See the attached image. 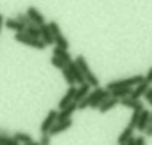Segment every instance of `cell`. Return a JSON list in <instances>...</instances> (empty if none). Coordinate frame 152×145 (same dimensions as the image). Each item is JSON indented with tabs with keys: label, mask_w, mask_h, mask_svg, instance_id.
Wrapping results in <instances>:
<instances>
[{
	"label": "cell",
	"mask_w": 152,
	"mask_h": 145,
	"mask_svg": "<svg viewBox=\"0 0 152 145\" xmlns=\"http://www.w3.org/2000/svg\"><path fill=\"white\" fill-rule=\"evenodd\" d=\"M148 115H150V111L145 109V108L140 111V115H138V122H136V129H138L140 133H143L145 127L148 125Z\"/></svg>",
	"instance_id": "4fadbf2b"
},
{
	"label": "cell",
	"mask_w": 152,
	"mask_h": 145,
	"mask_svg": "<svg viewBox=\"0 0 152 145\" xmlns=\"http://www.w3.org/2000/svg\"><path fill=\"white\" fill-rule=\"evenodd\" d=\"M4 22H6V16L0 15V32H2V27H4Z\"/></svg>",
	"instance_id": "83f0119b"
},
{
	"label": "cell",
	"mask_w": 152,
	"mask_h": 145,
	"mask_svg": "<svg viewBox=\"0 0 152 145\" xmlns=\"http://www.w3.org/2000/svg\"><path fill=\"white\" fill-rule=\"evenodd\" d=\"M143 133H145V136H152V124H148V125L145 127V131H143Z\"/></svg>",
	"instance_id": "484cf974"
},
{
	"label": "cell",
	"mask_w": 152,
	"mask_h": 145,
	"mask_svg": "<svg viewBox=\"0 0 152 145\" xmlns=\"http://www.w3.org/2000/svg\"><path fill=\"white\" fill-rule=\"evenodd\" d=\"M77 111V104L75 102H72V104H68L66 108H63V109H57V122H64V120H70L72 116H73V113Z\"/></svg>",
	"instance_id": "52a82bcc"
},
{
	"label": "cell",
	"mask_w": 152,
	"mask_h": 145,
	"mask_svg": "<svg viewBox=\"0 0 152 145\" xmlns=\"http://www.w3.org/2000/svg\"><path fill=\"white\" fill-rule=\"evenodd\" d=\"M39 40H41L47 47L54 45V36H52V32H50V29H48V25H47V23L39 27Z\"/></svg>",
	"instance_id": "7c38bea8"
},
{
	"label": "cell",
	"mask_w": 152,
	"mask_h": 145,
	"mask_svg": "<svg viewBox=\"0 0 152 145\" xmlns=\"http://www.w3.org/2000/svg\"><path fill=\"white\" fill-rule=\"evenodd\" d=\"M118 104H120V100L109 95V97H107V99H106V100H104V102H102V104H100L99 108H97V109H99V111H100V113L104 115V113H107V111H111V109H113L115 106H118Z\"/></svg>",
	"instance_id": "9a60e30c"
},
{
	"label": "cell",
	"mask_w": 152,
	"mask_h": 145,
	"mask_svg": "<svg viewBox=\"0 0 152 145\" xmlns=\"http://www.w3.org/2000/svg\"><path fill=\"white\" fill-rule=\"evenodd\" d=\"M15 41L22 43V45H27V47H32V48H38V50H43V48H47V45H45L41 40L31 38V36H27L25 32H15Z\"/></svg>",
	"instance_id": "277c9868"
},
{
	"label": "cell",
	"mask_w": 152,
	"mask_h": 145,
	"mask_svg": "<svg viewBox=\"0 0 152 145\" xmlns=\"http://www.w3.org/2000/svg\"><path fill=\"white\" fill-rule=\"evenodd\" d=\"M15 20H18L23 27H29V25H31V20L27 18V15H25V13H18V15L15 16Z\"/></svg>",
	"instance_id": "603a6c76"
},
{
	"label": "cell",
	"mask_w": 152,
	"mask_h": 145,
	"mask_svg": "<svg viewBox=\"0 0 152 145\" xmlns=\"http://www.w3.org/2000/svg\"><path fill=\"white\" fill-rule=\"evenodd\" d=\"M148 104H150V106H152V99H150V100H148Z\"/></svg>",
	"instance_id": "4dcf8cb0"
},
{
	"label": "cell",
	"mask_w": 152,
	"mask_h": 145,
	"mask_svg": "<svg viewBox=\"0 0 152 145\" xmlns=\"http://www.w3.org/2000/svg\"><path fill=\"white\" fill-rule=\"evenodd\" d=\"M143 81H145L147 84H150V83H152V66L148 68V72H147V74H145V77H143Z\"/></svg>",
	"instance_id": "d4e9b609"
},
{
	"label": "cell",
	"mask_w": 152,
	"mask_h": 145,
	"mask_svg": "<svg viewBox=\"0 0 152 145\" xmlns=\"http://www.w3.org/2000/svg\"><path fill=\"white\" fill-rule=\"evenodd\" d=\"M66 68L70 70V74H72V77H73V81H75V84H84L86 81H84V77H83V74H81V70H79V66L75 64V61L72 59L70 63H66Z\"/></svg>",
	"instance_id": "9c48e42d"
},
{
	"label": "cell",
	"mask_w": 152,
	"mask_h": 145,
	"mask_svg": "<svg viewBox=\"0 0 152 145\" xmlns=\"http://www.w3.org/2000/svg\"><path fill=\"white\" fill-rule=\"evenodd\" d=\"M52 56L57 57V59H61L63 63H70L72 61V56L68 54V50H63V48H57V47L52 48Z\"/></svg>",
	"instance_id": "ac0fdd59"
},
{
	"label": "cell",
	"mask_w": 152,
	"mask_h": 145,
	"mask_svg": "<svg viewBox=\"0 0 152 145\" xmlns=\"http://www.w3.org/2000/svg\"><path fill=\"white\" fill-rule=\"evenodd\" d=\"M16 141H18V145H22V143H29V141H32L34 138L29 134V133H22V131H18V133H13L11 134Z\"/></svg>",
	"instance_id": "d6986e66"
},
{
	"label": "cell",
	"mask_w": 152,
	"mask_h": 145,
	"mask_svg": "<svg viewBox=\"0 0 152 145\" xmlns=\"http://www.w3.org/2000/svg\"><path fill=\"white\" fill-rule=\"evenodd\" d=\"M73 61H75V64L79 66L81 74H83V77H84V81H86V84H90L91 88H97V86H99V77L93 74V70L90 68L86 57H84V56H77Z\"/></svg>",
	"instance_id": "7a4b0ae2"
},
{
	"label": "cell",
	"mask_w": 152,
	"mask_h": 145,
	"mask_svg": "<svg viewBox=\"0 0 152 145\" xmlns=\"http://www.w3.org/2000/svg\"><path fill=\"white\" fill-rule=\"evenodd\" d=\"M75 90H77V86H68V90L64 92V95L59 99V104H57V108H59V109H63V108H66L68 104H72V102H73Z\"/></svg>",
	"instance_id": "30bf717a"
},
{
	"label": "cell",
	"mask_w": 152,
	"mask_h": 145,
	"mask_svg": "<svg viewBox=\"0 0 152 145\" xmlns=\"http://www.w3.org/2000/svg\"><path fill=\"white\" fill-rule=\"evenodd\" d=\"M61 72H63V77H64V81H66V84H68V86H75V81H73V77H72V74H70V70H68V68L64 66V68H63Z\"/></svg>",
	"instance_id": "7402d4cb"
},
{
	"label": "cell",
	"mask_w": 152,
	"mask_h": 145,
	"mask_svg": "<svg viewBox=\"0 0 152 145\" xmlns=\"http://www.w3.org/2000/svg\"><path fill=\"white\" fill-rule=\"evenodd\" d=\"M73 125V122H72V118L70 120H64V122H56L52 127H50V131H48V136L52 138V136H56V134H61V133H64V131H68L70 127Z\"/></svg>",
	"instance_id": "ba28073f"
},
{
	"label": "cell",
	"mask_w": 152,
	"mask_h": 145,
	"mask_svg": "<svg viewBox=\"0 0 152 145\" xmlns=\"http://www.w3.org/2000/svg\"><path fill=\"white\" fill-rule=\"evenodd\" d=\"M90 90H91V86L90 84H81V86H77V90H75V97H73V102L75 104H79L81 100H84L86 99V95L90 93Z\"/></svg>",
	"instance_id": "5bb4252c"
},
{
	"label": "cell",
	"mask_w": 152,
	"mask_h": 145,
	"mask_svg": "<svg viewBox=\"0 0 152 145\" xmlns=\"http://www.w3.org/2000/svg\"><path fill=\"white\" fill-rule=\"evenodd\" d=\"M56 122H57V109H50V111L47 113V116L43 118L41 125H39V131H41V134H48L50 127H52Z\"/></svg>",
	"instance_id": "8992f818"
},
{
	"label": "cell",
	"mask_w": 152,
	"mask_h": 145,
	"mask_svg": "<svg viewBox=\"0 0 152 145\" xmlns=\"http://www.w3.org/2000/svg\"><path fill=\"white\" fill-rule=\"evenodd\" d=\"M148 88H150V84H147V83L143 81V83H140L138 86H134V88H132V92H131V97L140 100L141 97H145V93H147V90H148Z\"/></svg>",
	"instance_id": "2e32d148"
},
{
	"label": "cell",
	"mask_w": 152,
	"mask_h": 145,
	"mask_svg": "<svg viewBox=\"0 0 152 145\" xmlns=\"http://www.w3.org/2000/svg\"><path fill=\"white\" fill-rule=\"evenodd\" d=\"M25 15H27V18L31 20V23H34V25H38V27H41V25L47 23L45 16L41 15V11H39L36 6H29L27 11H25Z\"/></svg>",
	"instance_id": "5b68a950"
},
{
	"label": "cell",
	"mask_w": 152,
	"mask_h": 145,
	"mask_svg": "<svg viewBox=\"0 0 152 145\" xmlns=\"http://www.w3.org/2000/svg\"><path fill=\"white\" fill-rule=\"evenodd\" d=\"M107 97H109V92H107L106 88H100V86L91 88L90 93L86 95V99L77 104V109H86V108H95V109H97Z\"/></svg>",
	"instance_id": "6da1fadb"
},
{
	"label": "cell",
	"mask_w": 152,
	"mask_h": 145,
	"mask_svg": "<svg viewBox=\"0 0 152 145\" xmlns=\"http://www.w3.org/2000/svg\"><path fill=\"white\" fill-rule=\"evenodd\" d=\"M140 83H143V75H131V77H124V79H116V81L107 83L106 90L113 92V90H120V88H134Z\"/></svg>",
	"instance_id": "3957f363"
},
{
	"label": "cell",
	"mask_w": 152,
	"mask_h": 145,
	"mask_svg": "<svg viewBox=\"0 0 152 145\" xmlns=\"http://www.w3.org/2000/svg\"><path fill=\"white\" fill-rule=\"evenodd\" d=\"M50 63H52V66H54V68H57V70H63V68L66 66V63H63L61 59H57V57H54V56L50 57Z\"/></svg>",
	"instance_id": "cb8c5ba5"
},
{
	"label": "cell",
	"mask_w": 152,
	"mask_h": 145,
	"mask_svg": "<svg viewBox=\"0 0 152 145\" xmlns=\"http://www.w3.org/2000/svg\"><path fill=\"white\" fill-rule=\"evenodd\" d=\"M22 145H38V141H36V140H32V141H29V143H22Z\"/></svg>",
	"instance_id": "f1b7e54d"
},
{
	"label": "cell",
	"mask_w": 152,
	"mask_h": 145,
	"mask_svg": "<svg viewBox=\"0 0 152 145\" xmlns=\"http://www.w3.org/2000/svg\"><path fill=\"white\" fill-rule=\"evenodd\" d=\"M132 131H134V129L127 125V127H125V129L120 133V136H118V145H124V143H125V141H127V140L132 136Z\"/></svg>",
	"instance_id": "ffe728a7"
},
{
	"label": "cell",
	"mask_w": 152,
	"mask_h": 145,
	"mask_svg": "<svg viewBox=\"0 0 152 145\" xmlns=\"http://www.w3.org/2000/svg\"><path fill=\"white\" fill-rule=\"evenodd\" d=\"M120 104L125 106V108H129V109H132V111H141V109H143V102L138 100V99H132V97H125V99H122Z\"/></svg>",
	"instance_id": "8fae6325"
},
{
	"label": "cell",
	"mask_w": 152,
	"mask_h": 145,
	"mask_svg": "<svg viewBox=\"0 0 152 145\" xmlns=\"http://www.w3.org/2000/svg\"><path fill=\"white\" fill-rule=\"evenodd\" d=\"M124 145H136V138H134V136H131V138H129Z\"/></svg>",
	"instance_id": "4316f807"
},
{
	"label": "cell",
	"mask_w": 152,
	"mask_h": 145,
	"mask_svg": "<svg viewBox=\"0 0 152 145\" xmlns=\"http://www.w3.org/2000/svg\"><path fill=\"white\" fill-rule=\"evenodd\" d=\"M27 36H31V38H36V40H39V27L38 25H34V23H31L29 27H25V31H23Z\"/></svg>",
	"instance_id": "44dd1931"
},
{
	"label": "cell",
	"mask_w": 152,
	"mask_h": 145,
	"mask_svg": "<svg viewBox=\"0 0 152 145\" xmlns=\"http://www.w3.org/2000/svg\"><path fill=\"white\" fill-rule=\"evenodd\" d=\"M148 124H152V111H150V115H148Z\"/></svg>",
	"instance_id": "f546056e"
},
{
	"label": "cell",
	"mask_w": 152,
	"mask_h": 145,
	"mask_svg": "<svg viewBox=\"0 0 152 145\" xmlns=\"http://www.w3.org/2000/svg\"><path fill=\"white\" fill-rule=\"evenodd\" d=\"M4 25H6L9 31H13V32H23V31H25V27H23L18 20H15V18H7V20L4 22Z\"/></svg>",
	"instance_id": "e0dca14e"
}]
</instances>
